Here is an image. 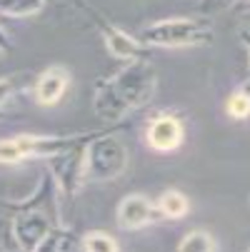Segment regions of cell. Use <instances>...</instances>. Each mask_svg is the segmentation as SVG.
Segmentation results:
<instances>
[{"label":"cell","instance_id":"cell-4","mask_svg":"<svg viewBox=\"0 0 250 252\" xmlns=\"http://www.w3.org/2000/svg\"><path fill=\"white\" fill-rule=\"evenodd\" d=\"M150 218H153V210H150L148 200L140 195H133L130 200H125L120 205V225L123 227H140V225L150 222Z\"/></svg>","mask_w":250,"mask_h":252},{"label":"cell","instance_id":"cell-1","mask_svg":"<svg viewBox=\"0 0 250 252\" xmlns=\"http://www.w3.org/2000/svg\"><path fill=\"white\" fill-rule=\"evenodd\" d=\"M143 38L150 43H163V45H183V43L203 40V32L195 23L173 20V23H160L150 30H143Z\"/></svg>","mask_w":250,"mask_h":252},{"label":"cell","instance_id":"cell-3","mask_svg":"<svg viewBox=\"0 0 250 252\" xmlns=\"http://www.w3.org/2000/svg\"><path fill=\"white\" fill-rule=\"evenodd\" d=\"M65 88H68V73L60 67H50L38 83V102H43V105L58 102L60 95L65 93Z\"/></svg>","mask_w":250,"mask_h":252},{"label":"cell","instance_id":"cell-2","mask_svg":"<svg viewBox=\"0 0 250 252\" xmlns=\"http://www.w3.org/2000/svg\"><path fill=\"white\" fill-rule=\"evenodd\" d=\"M180 140H183V127L175 118H158L148 130V142L155 150H163V153L178 148Z\"/></svg>","mask_w":250,"mask_h":252},{"label":"cell","instance_id":"cell-9","mask_svg":"<svg viewBox=\"0 0 250 252\" xmlns=\"http://www.w3.org/2000/svg\"><path fill=\"white\" fill-rule=\"evenodd\" d=\"M108 43H110V50H113L115 55H120V58H125V55H130V53L135 50L133 40L123 38V35H113V38H110Z\"/></svg>","mask_w":250,"mask_h":252},{"label":"cell","instance_id":"cell-7","mask_svg":"<svg viewBox=\"0 0 250 252\" xmlns=\"http://www.w3.org/2000/svg\"><path fill=\"white\" fill-rule=\"evenodd\" d=\"M85 250L88 252H118V245L113 237L103 235V232H90L85 237Z\"/></svg>","mask_w":250,"mask_h":252},{"label":"cell","instance_id":"cell-6","mask_svg":"<svg viewBox=\"0 0 250 252\" xmlns=\"http://www.w3.org/2000/svg\"><path fill=\"white\" fill-rule=\"evenodd\" d=\"M160 210H163V215H168V218H180V215H185L188 212V200L180 195V192H165L163 195V200H160Z\"/></svg>","mask_w":250,"mask_h":252},{"label":"cell","instance_id":"cell-5","mask_svg":"<svg viewBox=\"0 0 250 252\" xmlns=\"http://www.w3.org/2000/svg\"><path fill=\"white\" fill-rule=\"evenodd\" d=\"M178 252H215V242H213V237L208 232L195 230L180 242V250Z\"/></svg>","mask_w":250,"mask_h":252},{"label":"cell","instance_id":"cell-8","mask_svg":"<svg viewBox=\"0 0 250 252\" xmlns=\"http://www.w3.org/2000/svg\"><path fill=\"white\" fill-rule=\"evenodd\" d=\"M228 113L235 118V120H243L250 115V97L248 95H233L230 102H228Z\"/></svg>","mask_w":250,"mask_h":252}]
</instances>
